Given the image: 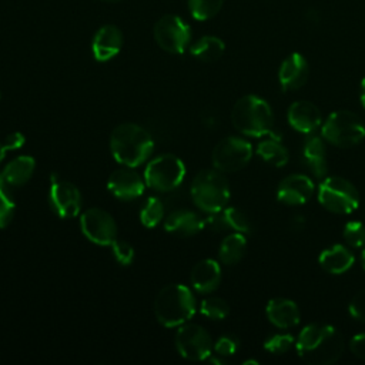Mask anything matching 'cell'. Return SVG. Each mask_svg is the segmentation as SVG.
<instances>
[{"label": "cell", "instance_id": "6da1fadb", "mask_svg": "<svg viewBox=\"0 0 365 365\" xmlns=\"http://www.w3.org/2000/svg\"><path fill=\"white\" fill-rule=\"evenodd\" d=\"M299 358L312 365L336 362L344 352V338L336 328L327 324L305 327L297 339Z\"/></svg>", "mask_w": 365, "mask_h": 365}, {"label": "cell", "instance_id": "7a4b0ae2", "mask_svg": "<svg viewBox=\"0 0 365 365\" xmlns=\"http://www.w3.org/2000/svg\"><path fill=\"white\" fill-rule=\"evenodd\" d=\"M110 148L115 161L133 168L143 164L151 155L154 141L141 125L123 123L111 131Z\"/></svg>", "mask_w": 365, "mask_h": 365}, {"label": "cell", "instance_id": "3957f363", "mask_svg": "<svg viewBox=\"0 0 365 365\" xmlns=\"http://www.w3.org/2000/svg\"><path fill=\"white\" fill-rule=\"evenodd\" d=\"M197 302L191 289L182 284H170L160 289L154 299V315L167 327H180L192 318Z\"/></svg>", "mask_w": 365, "mask_h": 365}, {"label": "cell", "instance_id": "277c9868", "mask_svg": "<svg viewBox=\"0 0 365 365\" xmlns=\"http://www.w3.org/2000/svg\"><path fill=\"white\" fill-rule=\"evenodd\" d=\"M234 127L244 135L262 137L272 134L274 115L268 103L258 96H244L240 98L231 113Z\"/></svg>", "mask_w": 365, "mask_h": 365}, {"label": "cell", "instance_id": "5b68a950", "mask_svg": "<svg viewBox=\"0 0 365 365\" xmlns=\"http://www.w3.org/2000/svg\"><path fill=\"white\" fill-rule=\"evenodd\" d=\"M191 198L202 211L211 214L224 210L230 200V185L221 171L202 170L191 182Z\"/></svg>", "mask_w": 365, "mask_h": 365}, {"label": "cell", "instance_id": "8992f818", "mask_svg": "<svg viewBox=\"0 0 365 365\" xmlns=\"http://www.w3.org/2000/svg\"><path fill=\"white\" fill-rule=\"evenodd\" d=\"M321 133L322 137L332 145L348 148L364 140L365 125L352 111L338 110L327 118Z\"/></svg>", "mask_w": 365, "mask_h": 365}, {"label": "cell", "instance_id": "52a82bcc", "mask_svg": "<svg viewBox=\"0 0 365 365\" xmlns=\"http://www.w3.org/2000/svg\"><path fill=\"white\" fill-rule=\"evenodd\" d=\"M185 177V165L174 154H161L153 158L144 171L145 184L160 192L173 191Z\"/></svg>", "mask_w": 365, "mask_h": 365}, {"label": "cell", "instance_id": "ba28073f", "mask_svg": "<svg viewBox=\"0 0 365 365\" xmlns=\"http://www.w3.org/2000/svg\"><path fill=\"white\" fill-rule=\"evenodd\" d=\"M318 200L331 212L349 214L358 207L359 194L348 180L328 177L319 185Z\"/></svg>", "mask_w": 365, "mask_h": 365}, {"label": "cell", "instance_id": "9c48e42d", "mask_svg": "<svg viewBox=\"0 0 365 365\" xmlns=\"http://www.w3.org/2000/svg\"><path fill=\"white\" fill-rule=\"evenodd\" d=\"M252 155L251 144L240 137H225L217 143L211 160L221 173H235L244 168Z\"/></svg>", "mask_w": 365, "mask_h": 365}, {"label": "cell", "instance_id": "30bf717a", "mask_svg": "<svg viewBox=\"0 0 365 365\" xmlns=\"http://www.w3.org/2000/svg\"><path fill=\"white\" fill-rule=\"evenodd\" d=\"M154 38L164 51L182 54L191 38L190 26L178 16H163L154 26Z\"/></svg>", "mask_w": 365, "mask_h": 365}, {"label": "cell", "instance_id": "8fae6325", "mask_svg": "<svg viewBox=\"0 0 365 365\" xmlns=\"http://www.w3.org/2000/svg\"><path fill=\"white\" fill-rule=\"evenodd\" d=\"M175 346L182 358L202 361L210 356L212 341L202 327L197 324H182L175 334Z\"/></svg>", "mask_w": 365, "mask_h": 365}, {"label": "cell", "instance_id": "7c38bea8", "mask_svg": "<svg viewBox=\"0 0 365 365\" xmlns=\"http://www.w3.org/2000/svg\"><path fill=\"white\" fill-rule=\"evenodd\" d=\"M48 204L56 215L60 218H73L80 214L81 194L78 188L58 175H50Z\"/></svg>", "mask_w": 365, "mask_h": 365}, {"label": "cell", "instance_id": "4fadbf2b", "mask_svg": "<svg viewBox=\"0 0 365 365\" xmlns=\"http://www.w3.org/2000/svg\"><path fill=\"white\" fill-rule=\"evenodd\" d=\"M80 228L87 240L97 245H111L117 238V224L103 208H88L80 215Z\"/></svg>", "mask_w": 365, "mask_h": 365}, {"label": "cell", "instance_id": "5bb4252c", "mask_svg": "<svg viewBox=\"0 0 365 365\" xmlns=\"http://www.w3.org/2000/svg\"><path fill=\"white\" fill-rule=\"evenodd\" d=\"M107 188L114 197L123 201H130L138 198L144 192L145 181L138 173L133 171L131 167L117 168L110 174L107 180Z\"/></svg>", "mask_w": 365, "mask_h": 365}, {"label": "cell", "instance_id": "9a60e30c", "mask_svg": "<svg viewBox=\"0 0 365 365\" xmlns=\"http://www.w3.org/2000/svg\"><path fill=\"white\" fill-rule=\"evenodd\" d=\"M314 194L312 181L304 174H291L285 177L277 190V197L288 205H299L307 202Z\"/></svg>", "mask_w": 365, "mask_h": 365}, {"label": "cell", "instance_id": "2e32d148", "mask_svg": "<svg viewBox=\"0 0 365 365\" xmlns=\"http://www.w3.org/2000/svg\"><path fill=\"white\" fill-rule=\"evenodd\" d=\"M123 46V33L114 24H106L97 30L91 41V51L97 61H108L115 57Z\"/></svg>", "mask_w": 365, "mask_h": 365}, {"label": "cell", "instance_id": "e0dca14e", "mask_svg": "<svg viewBox=\"0 0 365 365\" xmlns=\"http://www.w3.org/2000/svg\"><path fill=\"white\" fill-rule=\"evenodd\" d=\"M308 74L309 66L305 57L299 53H292L282 61L278 71V78L282 90L288 91L301 88L307 83Z\"/></svg>", "mask_w": 365, "mask_h": 365}, {"label": "cell", "instance_id": "ac0fdd59", "mask_svg": "<svg viewBox=\"0 0 365 365\" xmlns=\"http://www.w3.org/2000/svg\"><path fill=\"white\" fill-rule=\"evenodd\" d=\"M288 121L299 133L309 134L315 131L322 121L319 108L309 101H295L288 108Z\"/></svg>", "mask_w": 365, "mask_h": 365}, {"label": "cell", "instance_id": "d6986e66", "mask_svg": "<svg viewBox=\"0 0 365 365\" xmlns=\"http://www.w3.org/2000/svg\"><path fill=\"white\" fill-rule=\"evenodd\" d=\"M205 221L191 210H175L164 221V230L177 237H191L201 231Z\"/></svg>", "mask_w": 365, "mask_h": 365}, {"label": "cell", "instance_id": "ffe728a7", "mask_svg": "<svg viewBox=\"0 0 365 365\" xmlns=\"http://www.w3.org/2000/svg\"><path fill=\"white\" fill-rule=\"evenodd\" d=\"M190 281L197 292L208 294L218 288L221 282V268L214 259H202L191 269Z\"/></svg>", "mask_w": 365, "mask_h": 365}, {"label": "cell", "instance_id": "44dd1931", "mask_svg": "<svg viewBox=\"0 0 365 365\" xmlns=\"http://www.w3.org/2000/svg\"><path fill=\"white\" fill-rule=\"evenodd\" d=\"M267 317L278 328H291L299 322V309L291 299L274 298L267 305Z\"/></svg>", "mask_w": 365, "mask_h": 365}, {"label": "cell", "instance_id": "7402d4cb", "mask_svg": "<svg viewBox=\"0 0 365 365\" xmlns=\"http://www.w3.org/2000/svg\"><path fill=\"white\" fill-rule=\"evenodd\" d=\"M319 265L329 274H344L346 272L352 265H354V255L352 252L341 245V244H335L327 250H324L318 258Z\"/></svg>", "mask_w": 365, "mask_h": 365}, {"label": "cell", "instance_id": "603a6c76", "mask_svg": "<svg viewBox=\"0 0 365 365\" xmlns=\"http://www.w3.org/2000/svg\"><path fill=\"white\" fill-rule=\"evenodd\" d=\"M302 160L305 167L317 177L322 178L327 174V155L322 138L311 135L305 140L302 148Z\"/></svg>", "mask_w": 365, "mask_h": 365}, {"label": "cell", "instance_id": "cb8c5ba5", "mask_svg": "<svg viewBox=\"0 0 365 365\" xmlns=\"http://www.w3.org/2000/svg\"><path fill=\"white\" fill-rule=\"evenodd\" d=\"M34 167L36 161L33 157L20 155L11 160L0 174L9 187H21L31 178Z\"/></svg>", "mask_w": 365, "mask_h": 365}, {"label": "cell", "instance_id": "d4e9b609", "mask_svg": "<svg viewBox=\"0 0 365 365\" xmlns=\"http://www.w3.org/2000/svg\"><path fill=\"white\" fill-rule=\"evenodd\" d=\"M224 41L215 36H204L198 38L190 48V53L200 61L212 63L224 53Z\"/></svg>", "mask_w": 365, "mask_h": 365}, {"label": "cell", "instance_id": "484cf974", "mask_svg": "<svg viewBox=\"0 0 365 365\" xmlns=\"http://www.w3.org/2000/svg\"><path fill=\"white\" fill-rule=\"evenodd\" d=\"M245 248H247V240L242 235V232L230 234L222 240L220 245V252H218L220 259L227 265H232L244 257Z\"/></svg>", "mask_w": 365, "mask_h": 365}, {"label": "cell", "instance_id": "4316f807", "mask_svg": "<svg viewBox=\"0 0 365 365\" xmlns=\"http://www.w3.org/2000/svg\"><path fill=\"white\" fill-rule=\"evenodd\" d=\"M258 155L268 164L274 167H282L288 163V151L287 148L279 144V141L275 138L271 140H264L258 144L257 147Z\"/></svg>", "mask_w": 365, "mask_h": 365}, {"label": "cell", "instance_id": "83f0119b", "mask_svg": "<svg viewBox=\"0 0 365 365\" xmlns=\"http://www.w3.org/2000/svg\"><path fill=\"white\" fill-rule=\"evenodd\" d=\"M164 218V205L160 198L148 197L140 210V221L147 228H154Z\"/></svg>", "mask_w": 365, "mask_h": 365}, {"label": "cell", "instance_id": "f1b7e54d", "mask_svg": "<svg viewBox=\"0 0 365 365\" xmlns=\"http://www.w3.org/2000/svg\"><path fill=\"white\" fill-rule=\"evenodd\" d=\"M222 6V0H188V9L195 20L204 21L214 17Z\"/></svg>", "mask_w": 365, "mask_h": 365}, {"label": "cell", "instance_id": "f546056e", "mask_svg": "<svg viewBox=\"0 0 365 365\" xmlns=\"http://www.w3.org/2000/svg\"><path fill=\"white\" fill-rule=\"evenodd\" d=\"M200 311L202 315L211 319H224L230 312V307L222 298L208 297L201 301Z\"/></svg>", "mask_w": 365, "mask_h": 365}, {"label": "cell", "instance_id": "4dcf8cb0", "mask_svg": "<svg viewBox=\"0 0 365 365\" xmlns=\"http://www.w3.org/2000/svg\"><path fill=\"white\" fill-rule=\"evenodd\" d=\"M227 227L237 231V232H250L251 231V222L248 217L235 207H228L222 210Z\"/></svg>", "mask_w": 365, "mask_h": 365}, {"label": "cell", "instance_id": "1f68e13d", "mask_svg": "<svg viewBox=\"0 0 365 365\" xmlns=\"http://www.w3.org/2000/svg\"><path fill=\"white\" fill-rule=\"evenodd\" d=\"M344 240L354 248L365 245V225L359 221H349L344 228Z\"/></svg>", "mask_w": 365, "mask_h": 365}, {"label": "cell", "instance_id": "d6a6232c", "mask_svg": "<svg viewBox=\"0 0 365 365\" xmlns=\"http://www.w3.org/2000/svg\"><path fill=\"white\" fill-rule=\"evenodd\" d=\"M14 200L10 195L9 187H0V228H6L14 215Z\"/></svg>", "mask_w": 365, "mask_h": 365}, {"label": "cell", "instance_id": "836d02e7", "mask_svg": "<svg viewBox=\"0 0 365 365\" xmlns=\"http://www.w3.org/2000/svg\"><path fill=\"white\" fill-rule=\"evenodd\" d=\"M111 250H113V255L115 258V261L121 265H130L134 259V248L131 247L130 242L124 241V240H118L115 238L111 244Z\"/></svg>", "mask_w": 365, "mask_h": 365}, {"label": "cell", "instance_id": "e575fe53", "mask_svg": "<svg viewBox=\"0 0 365 365\" xmlns=\"http://www.w3.org/2000/svg\"><path fill=\"white\" fill-rule=\"evenodd\" d=\"M294 344V336L289 334H278L268 338L264 344L265 349L271 354H285Z\"/></svg>", "mask_w": 365, "mask_h": 365}, {"label": "cell", "instance_id": "d590c367", "mask_svg": "<svg viewBox=\"0 0 365 365\" xmlns=\"http://www.w3.org/2000/svg\"><path fill=\"white\" fill-rule=\"evenodd\" d=\"M214 349L221 356L232 355L238 349V341L231 335H224L214 344Z\"/></svg>", "mask_w": 365, "mask_h": 365}, {"label": "cell", "instance_id": "8d00e7d4", "mask_svg": "<svg viewBox=\"0 0 365 365\" xmlns=\"http://www.w3.org/2000/svg\"><path fill=\"white\" fill-rule=\"evenodd\" d=\"M349 314L358 319L365 322V289L355 294V297L349 302Z\"/></svg>", "mask_w": 365, "mask_h": 365}, {"label": "cell", "instance_id": "74e56055", "mask_svg": "<svg viewBox=\"0 0 365 365\" xmlns=\"http://www.w3.org/2000/svg\"><path fill=\"white\" fill-rule=\"evenodd\" d=\"M349 349L355 356L365 359V334L355 335L349 342Z\"/></svg>", "mask_w": 365, "mask_h": 365}, {"label": "cell", "instance_id": "f35d334b", "mask_svg": "<svg viewBox=\"0 0 365 365\" xmlns=\"http://www.w3.org/2000/svg\"><path fill=\"white\" fill-rule=\"evenodd\" d=\"M24 135L21 133H11L6 137L4 140V145L7 150H16V148H20L23 144H24Z\"/></svg>", "mask_w": 365, "mask_h": 365}, {"label": "cell", "instance_id": "ab89813d", "mask_svg": "<svg viewBox=\"0 0 365 365\" xmlns=\"http://www.w3.org/2000/svg\"><path fill=\"white\" fill-rule=\"evenodd\" d=\"M361 103H362V106L365 108V77L361 81Z\"/></svg>", "mask_w": 365, "mask_h": 365}, {"label": "cell", "instance_id": "60d3db41", "mask_svg": "<svg viewBox=\"0 0 365 365\" xmlns=\"http://www.w3.org/2000/svg\"><path fill=\"white\" fill-rule=\"evenodd\" d=\"M6 151H7V148H6L4 143H0V161L4 158V155H6Z\"/></svg>", "mask_w": 365, "mask_h": 365}, {"label": "cell", "instance_id": "b9f144b4", "mask_svg": "<svg viewBox=\"0 0 365 365\" xmlns=\"http://www.w3.org/2000/svg\"><path fill=\"white\" fill-rule=\"evenodd\" d=\"M361 259H362V267H364V269H365V250L362 251V255H361Z\"/></svg>", "mask_w": 365, "mask_h": 365}, {"label": "cell", "instance_id": "7bdbcfd3", "mask_svg": "<svg viewBox=\"0 0 365 365\" xmlns=\"http://www.w3.org/2000/svg\"><path fill=\"white\" fill-rule=\"evenodd\" d=\"M101 1H106V3H118L121 0H101Z\"/></svg>", "mask_w": 365, "mask_h": 365}]
</instances>
